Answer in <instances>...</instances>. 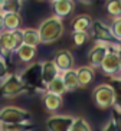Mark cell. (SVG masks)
I'll return each instance as SVG.
<instances>
[{"label": "cell", "instance_id": "cell-3", "mask_svg": "<svg viewBox=\"0 0 121 131\" xmlns=\"http://www.w3.org/2000/svg\"><path fill=\"white\" fill-rule=\"evenodd\" d=\"M32 121V112L25 108L7 105L0 110V124L15 125V124H27Z\"/></svg>", "mask_w": 121, "mask_h": 131}, {"label": "cell", "instance_id": "cell-24", "mask_svg": "<svg viewBox=\"0 0 121 131\" xmlns=\"http://www.w3.org/2000/svg\"><path fill=\"white\" fill-rule=\"evenodd\" d=\"M111 121L114 123L117 131H121V108L117 105L111 108Z\"/></svg>", "mask_w": 121, "mask_h": 131}, {"label": "cell", "instance_id": "cell-20", "mask_svg": "<svg viewBox=\"0 0 121 131\" xmlns=\"http://www.w3.org/2000/svg\"><path fill=\"white\" fill-rule=\"evenodd\" d=\"M45 92H49V94H53V95H58V96H62L63 94H67V88H65V84L62 81V77L59 73L58 77L55 78L53 81L46 86V91Z\"/></svg>", "mask_w": 121, "mask_h": 131}, {"label": "cell", "instance_id": "cell-9", "mask_svg": "<svg viewBox=\"0 0 121 131\" xmlns=\"http://www.w3.org/2000/svg\"><path fill=\"white\" fill-rule=\"evenodd\" d=\"M91 32L94 38L97 39V42H102V43H114L117 42L115 38H114L113 32H111V27L107 26L104 22L101 20H94L92 22V27H91Z\"/></svg>", "mask_w": 121, "mask_h": 131}, {"label": "cell", "instance_id": "cell-14", "mask_svg": "<svg viewBox=\"0 0 121 131\" xmlns=\"http://www.w3.org/2000/svg\"><path fill=\"white\" fill-rule=\"evenodd\" d=\"M59 73L61 72L58 71V68L55 66V63L52 61H43L42 62V79H43V85L45 86H48Z\"/></svg>", "mask_w": 121, "mask_h": 131}, {"label": "cell", "instance_id": "cell-16", "mask_svg": "<svg viewBox=\"0 0 121 131\" xmlns=\"http://www.w3.org/2000/svg\"><path fill=\"white\" fill-rule=\"evenodd\" d=\"M42 102L45 105L48 111L51 112H56L59 108L62 107V96H58V95H53V94H49V92H43L42 94Z\"/></svg>", "mask_w": 121, "mask_h": 131}, {"label": "cell", "instance_id": "cell-17", "mask_svg": "<svg viewBox=\"0 0 121 131\" xmlns=\"http://www.w3.org/2000/svg\"><path fill=\"white\" fill-rule=\"evenodd\" d=\"M22 25H23V19L20 13H9L4 15V27L7 32L13 30H22Z\"/></svg>", "mask_w": 121, "mask_h": 131}, {"label": "cell", "instance_id": "cell-31", "mask_svg": "<svg viewBox=\"0 0 121 131\" xmlns=\"http://www.w3.org/2000/svg\"><path fill=\"white\" fill-rule=\"evenodd\" d=\"M118 81H121V77H120V79H118Z\"/></svg>", "mask_w": 121, "mask_h": 131}, {"label": "cell", "instance_id": "cell-26", "mask_svg": "<svg viewBox=\"0 0 121 131\" xmlns=\"http://www.w3.org/2000/svg\"><path fill=\"white\" fill-rule=\"evenodd\" d=\"M72 40H74V45L76 48H81L88 40V33H84V32H72Z\"/></svg>", "mask_w": 121, "mask_h": 131}, {"label": "cell", "instance_id": "cell-15", "mask_svg": "<svg viewBox=\"0 0 121 131\" xmlns=\"http://www.w3.org/2000/svg\"><path fill=\"white\" fill-rule=\"evenodd\" d=\"M36 49H38V48L22 45V46L15 52V55L17 56L19 62H22V63H27V65H29V63L33 62V59H35V56H36Z\"/></svg>", "mask_w": 121, "mask_h": 131}, {"label": "cell", "instance_id": "cell-23", "mask_svg": "<svg viewBox=\"0 0 121 131\" xmlns=\"http://www.w3.org/2000/svg\"><path fill=\"white\" fill-rule=\"evenodd\" d=\"M107 12L108 15H111L115 19L118 16H121V6H120V2L117 0H113V2H108L107 3Z\"/></svg>", "mask_w": 121, "mask_h": 131}, {"label": "cell", "instance_id": "cell-5", "mask_svg": "<svg viewBox=\"0 0 121 131\" xmlns=\"http://www.w3.org/2000/svg\"><path fill=\"white\" fill-rule=\"evenodd\" d=\"M25 92H30V89L23 84L19 73H9L0 84V96L12 98V96H17Z\"/></svg>", "mask_w": 121, "mask_h": 131}, {"label": "cell", "instance_id": "cell-32", "mask_svg": "<svg viewBox=\"0 0 121 131\" xmlns=\"http://www.w3.org/2000/svg\"><path fill=\"white\" fill-rule=\"evenodd\" d=\"M120 6H121V0H120Z\"/></svg>", "mask_w": 121, "mask_h": 131}, {"label": "cell", "instance_id": "cell-1", "mask_svg": "<svg viewBox=\"0 0 121 131\" xmlns=\"http://www.w3.org/2000/svg\"><path fill=\"white\" fill-rule=\"evenodd\" d=\"M65 27H63V22L55 16L46 17L42 23L39 25L38 33L40 38V43H52L56 42L62 38Z\"/></svg>", "mask_w": 121, "mask_h": 131}, {"label": "cell", "instance_id": "cell-22", "mask_svg": "<svg viewBox=\"0 0 121 131\" xmlns=\"http://www.w3.org/2000/svg\"><path fill=\"white\" fill-rule=\"evenodd\" d=\"M71 131H92V128H91V125L88 124V121L85 118L78 117V118L74 119V124H72Z\"/></svg>", "mask_w": 121, "mask_h": 131}, {"label": "cell", "instance_id": "cell-25", "mask_svg": "<svg viewBox=\"0 0 121 131\" xmlns=\"http://www.w3.org/2000/svg\"><path fill=\"white\" fill-rule=\"evenodd\" d=\"M109 27H111V32H113L115 40L120 43L121 42V16L115 17V19L113 20V23H111V26H109Z\"/></svg>", "mask_w": 121, "mask_h": 131}, {"label": "cell", "instance_id": "cell-18", "mask_svg": "<svg viewBox=\"0 0 121 131\" xmlns=\"http://www.w3.org/2000/svg\"><path fill=\"white\" fill-rule=\"evenodd\" d=\"M22 36H23V45L33 46V48L39 46L40 38H39V33H38V29L25 27V29H22Z\"/></svg>", "mask_w": 121, "mask_h": 131}, {"label": "cell", "instance_id": "cell-13", "mask_svg": "<svg viewBox=\"0 0 121 131\" xmlns=\"http://www.w3.org/2000/svg\"><path fill=\"white\" fill-rule=\"evenodd\" d=\"M92 17L86 13H81V15L75 16L72 20V32H84L88 33L92 27Z\"/></svg>", "mask_w": 121, "mask_h": 131}, {"label": "cell", "instance_id": "cell-7", "mask_svg": "<svg viewBox=\"0 0 121 131\" xmlns=\"http://www.w3.org/2000/svg\"><path fill=\"white\" fill-rule=\"evenodd\" d=\"M108 45H109V43L97 42L94 46L90 49V52H88V62H90L91 68L97 69V68H100V66H101L102 61L105 59L107 53L109 52Z\"/></svg>", "mask_w": 121, "mask_h": 131}, {"label": "cell", "instance_id": "cell-8", "mask_svg": "<svg viewBox=\"0 0 121 131\" xmlns=\"http://www.w3.org/2000/svg\"><path fill=\"white\" fill-rule=\"evenodd\" d=\"M74 117L71 115H52L46 121V128L48 131H71L72 124H74Z\"/></svg>", "mask_w": 121, "mask_h": 131}, {"label": "cell", "instance_id": "cell-10", "mask_svg": "<svg viewBox=\"0 0 121 131\" xmlns=\"http://www.w3.org/2000/svg\"><path fill=\"white\" fill-rule=\"evenodd\" d=\"M52 62H53L55 66L58 68L59 72L62 73V72H67V71H69V69H74V62L75 61H74V56H72V53H71L69 50L61 49L55 53Z\"/></svg>", "mask_w": 121, "mask_h": 131}, {"label": "cell", "instance_id": "cell-12", "mask_svg": "<svg viewBox=\"0 0 121 131\" xmlns=\"http://www.w3.org/2000/svg\"><path fill=\"white\" fill-rule=\"evenodd\" d=\"M76 78H78L79 88H85L90 84H92L95 79V69L91 68L90 65H82L76 68Z\"/></svg>", "mask_w": 121, "mask_h": 131}, {"label": "cell", "instance_id": "cell-6", "mask_svg": "<svg viewBox=\"0 0 121 131\" xmlns=\"http://www.w3.org/2000/svg\"><path fill=\"white\" fill-rule=\"evenodd\" d=\"M101 71L105 77H109L113 79H120L121 77V61L114 52H108L105 59L101 63Z\"/></svg>", "mask_w": 121, "mask_h": 131}, {"label": "cell", "instance_id": "cell-30", "mask_svg": "<svg viewBox=\"0 0 121 131\" xmlns=\"http://www.w3.org/2000/svg\"><path fill=\"white\" fill-rule=\"evenodd\" d=\"M0 131H3V128H2V124H0Z\"/></svg>", "mask_w": 121, "mask_h": 131}, {"label": "cell", "instance_id": "cell-2", "mask_svg": "<svg viewBox=\"0 0 121 131\" xmlns=\"http://www.w3.org/2000/svg\"><path fill=\"white\" fill-rule=\"evenodd\" d=\"M20 79L23 81V84L27 88L30 89V92L33 91H40L45 92L46 86L43 85V79H42V62H32L23 69V72L19 73Z\"/></svg>", "mask_w": 121, "mask_h": 131}, {"label": "cell", "instance_id": "cell-19", "mask_svg": "<svg viewBox=\"0 0 121 131\" xmlns=\"http://www.w3.org/2000/svg\"><path fill=\"white\" fill-rule=\"evenodd\" d=\"M61 77H62V81H63V84H65L67 91H69V92H71V91H76V89L79 88L75 68H74V69L67 71V72H62V73H61Z\"/></svg>", "mask_w": 121, "mask_h": 131}, {"label": "cell", "instance_id": "cell-4", "mask_svg": "<svg viewBox=\"0 0 121 131\" xmlns=\"http://www.w3.org/2000/svg\"><path fill=\"white\" fill-rule=\"evenodd\" d=\"M92 100H94L95 105L98 108H101V110L113 108L114 105L117 104V91L114 89L113 85L101 84L94 88Z\"/></svg>", "mask_w": 121, "mask_h": 131}, {"label": "cell", "instance_id": "cell-33", "mask_svg": "<svg viewBox=\"0 0 121 131\" xmlns=\"http://www.w3.org/2000/svg\"><path fill=\"white\" fill-rule=\"evenodd\" d=\"M120 43H121V42H120Z\"/></svg>", "mask_w": 121, "mask_h": 131}, {"label": "cell", "instance_id": "cell-29", "mask_svg": "<svg viewBox=\"0 0 121 131\" xmlns=\"http://www.w3.org/2000/svg\"><path fill=\"white\" fill-rule=\"evenodd\" d=\"M4 30H6V27H4V15L0 13V33H3Z\"/></svg>", "mask_w": 121, "mask_h": 131}, {"label": "cell", "instance_id": "cell-28", "mask_svg": "<svg viewBox=\"0 0 121 131\" xmlns=\"http://www.w3.org/2000/svg\"><path fill=\"white\" fill-rule=\"evenodd\" d=\"M102 131H117V128H115V125H114V123L109 119L108 123L102 127Z\"/></svg>", "mask_w": 121, "mask_h": 131}, {"label": "cell", "instance_id": "cell-21", "mask_svg": "<svg viewBox=\"0 0 121 131\" xmlns=\"http://www.w3.org/2000/svg\"><path fill=\"white\" fill-rule=\"evenodd\" d=\"M22 2L20 0H6L0 2V13L9 15V13H20Z\"/></svg>", "mask_w": 121, "mask_h": 131}, {"label": "cell", "instance_id": "cell-27", "mask_svg": "<svg viewBox=\"0 0 121 131\" xmlns=\"http://www.w3.org/2000/svg\"><path fill=\"white\" fill-rule=\"evenodd\" d=\"M9 73L10 72H9V68H7V62L3 58H0V81H3Z\"/></svg>", "mask_w": 121, "mask_h": 131}, {"label": "cell", "instance_id": "cell-11", "mask_svg": "<svg viewBox=\"0 0 121 131\" xmlns=\"http://www.w3.org/2000/svg\"><path fill=\"white\" fill-rule=\"evenodd\" d=\"M74 9H75V3L72 0H55V2H52V10L55 13L53 16L61 20L63 17L69 16L74 12Z\"/></svg>", "mask_w": 121, "mask_h": 131}]
</instances>
